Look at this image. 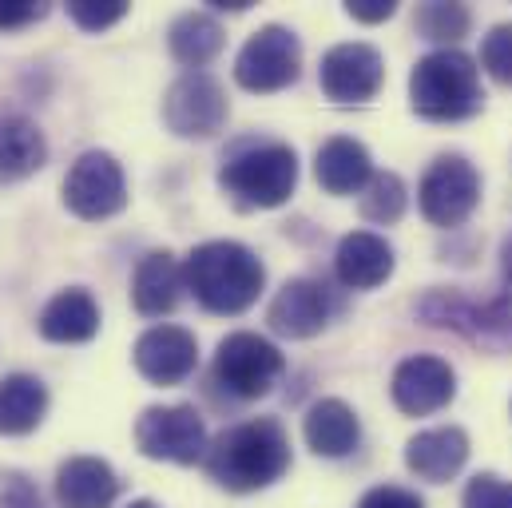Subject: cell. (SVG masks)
I'll use <instances>...</instances> for the list:
<instances>
[{"mask_svg":"<svg viewBox=\"0 0 512 508\" xmlns=\"http://www.w3.org/2000/svg\"><path fill=\"white\" fill-rule=\"evenodd\" d=\"M290 469V437L274 417L243 421L215 437L207 449V473L231 493H258Z\"/></svg>","mask_w":512,"mask_h":508,"instance_id":"6da1fadb","label":"cell"},{"mask_svg":"<svg viewBox=\"0 0 512 508\" xmlns=\"http://www.w3.org/2000/svg\"><path fill=\"white\" fill-rule=\"evenodd\" d=\"M183 278L199 306H207L211 314H243L258 302L266 270L251 247L215 239L191 251V258L183 262Z\"/></svg>","mask_w":512,"mask_h":508,"instance_id":"7a4b0ae2","label":"cell"},{"mask_svg":"<svg viewBox=\"0 0 512 508\" xmlns=\"http://www.w3.org/2000/svg\"><path fill=\"white\" fill-rule=\"evenodd\" d=\"M481 72L477 60L465 56L461 48H437L413 64L409 76V104L425 120H465L481 108Z\"/></svg>","mask_w":512,"mask_h":508,"instance_id":"3957f363","label":"cell"},{"mask_svg":"<svg viewBox=\"0 0 512 508\" xmlns=\"http://www.w3.org/2000/svg\"><path fill=\"white\" fill-rule=\"evenodd\" d=\"M219 183L243 207H282L298 187V155L286 143H258L227 159Z\"/></svg>","mask_w":512,"mask_h":508,"instance_id":"277c9868","label":"cell"},{"mask_svg":"<svg viewBox=\"0 0 512 508\" xmlns=\"http://www.w3.org/2000/svg\"><path fill=\"white\" fill-rule=\"evenodd\" d=\"M417 314L429 326L457 330L477 346L489 350H512V286L489 302H473L461 290H429L417 302Z\"/></svg>","mask_w":512,"mask_h":508,"instance_id":"5b68a950","label":"cell"},{"mask_svg":"<svg viewBox=\"0 0 512 508\" xmlns=\"http://www.w3.org/2000/svg\"><path fill=\"white\" fill-rule=\"evenodd\" d=\"M135 445L151 461L195 465L207 461V421L195 405H151L135 421Z\"/></svg>","mask_w":512,"mask_h":508,"instance_id":"8992f818","label":"cell"},{"mask_svg":"<svg viewBox=\"0 0 512 508\" xmlns=\"http://www.w3.org/2000/svg\"><path fill=\"white\" fill-rule=\"evenodd\" d=\"M128 203V175L112 151H84L64 179V207L88 223L120 215Z\"/></svg>","mask_w":512,"mask_h":508,"instance_id":"52a82bcc","label":"cell"},{"mask_svg":"<svg viewBox=\"0 0 512 508\" xmlns=\"http://www.w3.org/2000/svg\"><path fill=\"white\" fill-rule=\"evenodd\" d=\"M421 215L433 227H461L481 203V175L465 155H437L417 191Z\"/></svg>","mask_w":512,"mask_h":508,"instance_id":"ba28073f","label":"cell"},{"mask_svg":"<svg viewBox=\"0 0 512 508\" xmlns=\"http://www.w3.org/2000/svg\"><path fill=\"white\" fill-rule=\"evenodd\" d=\"M282 370H286V362H282L278 346L266 342V338H258V334L239 330V334H227V338L219 342V354H215V381H219L227 393L243 397V401L266 397V393L274 389V381L282 378Z\"/></svg>","mask_w":512,"mask_h":508,"instance_id":"9c48e42d","label":"cell"},{"mask_svg":"<svg viewBox=\"0 0 512 508\" xmlns=\"http://www.w3.org/2000/svg\"><path fill=\"white\" fill-rule=\"evenodd\" d=\"M298 72H302V44L282 24L258 28L235 60V80L247 92H278V88L294 84Z\"/></svg>","mask_w":512,"mask_h":508,"instance_id":"30bf717a","label":"cell"},{"mask_svg":"<svg viewBox=\"0 0 512 508\" xmlns=\"http://www.w3.org/2000/svg\"><path fill=\"white\" fill-rule=\"evenodd\" d=\"M227 92L207 72H187L171 84L163 100V120L183 139H207L227 124Z\"/></svg>","mask_w":512,"mask_h":508,"instance_id":"8fae6325","label":"cell"},{"mask_svg":"<svg viewBox=\"0 0 512 508\" xmlns=\"http://www.w3.org/2000/svg\"><path fill=\"white\" fill-rule=\"evenodd\" d=\"M385 80V60L374 44H334L322 56L318 84L334 104H366L378 96Z\"/></svg>","mask_w":512,"mask_h":508,"instance_id":"7c38bea8","label":"cell"},{"mask_svg":"<svg viewBox=\"0 0 512 508\" xmlns=\"http://www.w3.org/2000/svg\"><path fill=\"white\" fill-rule=\"evenodd\" d=\"M393 405L409 417H425V413H437L453 401L457 393V374L445 358H433V354H413L405 358L397 370H393Z\"/></svg>","mask_w":512,"mask_h":508,"instance_id":"4fadbf2b","label":"cell"},{"mask_svg":"<svg viewBox=\"0 0 512 508\" xmlns=\"http://www.w3.org/2000/svg\"><path fill=\"white\" fill-rule=\"evenodd\" d=\"M135 370L155 385H175L191 378L199 366V342L183 326H151L135 342Z\"/></svg>","mask_w":512,"mask_h":508,"instance_id":"5bb4252c","label":"cell"},{"mask_svg":"<svg viewBox=\"0 0 512 508\" xmlns=\"http://www.w3.org/2000/svg\"><path fill=\"white\" fill-rule=\"evenodd\" d=\"M334 314V294L318 278H290L270 302V326L282 338H314Z\"/></svg>","mask_w":512,"mask_h":508,"instance_id":"9a60e30c","label":"cell"},{"mask_svg":"<svg viewBox=\"0 0 512 508\" xmlns=\"http://www.w3.org/2000/svg\"><path fill=\"white\" fill-rule=\"evenodd\" d=\"M469 461V433L457 429V425H437V429H425L417 433L409 445H405V465L409 473H417L421 481L429 485H445L453 481Z\"/></svg>","mask_w":512,"mask_h":508,"instance_id":"2e32d148","label":"cell"},{"mask_svg":"<svg viewBox=\"0 0 512 508\" xmlns=\"http://www.w3.org/2000/svg\"><path fill=\"white\" fill-rule=\"evenodd\" d=\"M302 433H306V445L318 453V457H350L362 441V421L358 413L342 401V397H322L306 409V421H302Z\"/></svg>","mask_w":512,"mask_h":508,"instance_id":"e0dca14e","label":"cell"},{"mask_svg":"<svg viewBox=\"0 0 512 508\" xmlns=\"http://www.w3.org/2000/svg\"><path fill=\"white\" fill-rule=\"evenodd\" d=\"M56 497L64 508H112L120 497V477L100 457H68L56 469Z\"/></svg>","mask_w":512,"mask_h":508,"instance_id":"ac0fdd59","label":"cell"},{"mask_svg":"<svg viewBox=\"0 0 512 508\" xmlns=\"http://www.w3.org/2000/svg\"><path fill=\"white\" fill-rule=\"evenodd\" d=\"M187 278H183V266L179 258L167 251L147 254L139 266H135V278H131V302L143 318H163L179 306V294H183Z\"/></svg>","mask_w":512,"mask_h":508,"instance_id":"d6986e66","label":"cell"},{"mask_svg":"<svg viewBox=\"0 0 512 508\" xmlns=\"http://www.w3.org/2000/svg\"><path fill=\"white\" fill-rule=\"evenodd\" d=\"M314 175L330 195H358L374 179V159H370L366 143H358L350 135H334L318 147Z\"/></svg>","mask_w":512,"mask_h":508,"instance_id":"ffe728a7","label":"cell"},{"mask_svg":"<svg viewBox=\"0 0 512 508\" xmlns=\"http://www.w3.org/2000/svg\"><path fill=\"white\" fill-rule=\"evenodd\" d=\"M334 270L346 290H374L393 274V247L374 231H354L338 243Z\"/></svg>","mask_w":512,"mask_h":508,"instance_id":"44dd1931","label":"cell"},{"mask_svg":"<svg viewBox=\"0 0 512 508\" xmlns=\"http://www.w3.org/2000/svg\"><path fill=\"white\" fill-rule=\"evenodd\" d=\"M100 330V306L84 286L60 290L44 310H40V334L48 342L72 346V342H88Z\"/></svg>","mask_w":512,"mask_h":508,"instance_id":"7402d4cb","label":"cell"},{"mask_svg":"<svg viewBox=\"0 0 512 508\" xmlns=\"http://www.w3.org/2000/svg\"><path fill=\"white\" fill-rule=\"evenodd\" d=\"M48 159L44 131L20 112H0V183H20L36 175Z\"/></svg>","mask_w":512,"mask_h":508,"instance_id":"603a6c76","label":"cell"},{"mask_svg":"<svg viewBox=\"0 0 512 508\" xmlns=\"http://www.w3.org/2000/svg\"><path fill=\"white\" fill-rule=\"evenodd\" d=\"M48 413V389L32 374H8L0 381V433L24 437L32 433Z\"/></svg>","mask_w":512,"mask_h":508,"instance_id":"cb8c5ba5","label":"cell"},{"mask_svg":"<svg viewBox=\"0 0 512 508\" xmlns=\"http://www.w3.org/2000/svg\"><path fill=\"white\" fill-rule=\"evenodd\" d=\"M167 44H171V56H175L179 64H187V68L199 72L207 60H215V56L223 52V28H219V20L207 16V12H183V16L171 24Z\"/></svg>","mask_w":512,"mask_h":508,"instance_id":"d4e9b609","label":"cell"},{"mask_svg":"<svg viewBox=\"0 0 512 508\" xmlns=\"http://www.w3.org/2000/svg\"><path fill=\"white\" fill-rule=\"evenodd\" d=\"M405 203H409V191H405L401 175H393V171H374V179H370L366 191H362V219L389 227V223H397V219L405 215Z\"/></svg>","mask_w":512,"mask_h":508,"instance_id":"484cf974","label":"cell"},{"mask_svg":"<svg viewBox=\"0 0 512 508\" xmlns=\"http://www.w3.org/2000/svg\"><path fill=\"white\" fill-rule=\"evenodd\" d=\"M469 24H473V16H469L465 4H441V0H433V4H421L417 8V32L425 40H433V44H457L469 32Z\"/></svg>","mask_w":512,"mask_h":508,"instance_id":"4316f807","label":"cell"},{"mask_svg":"<svg viewBox=\"0 0 512 508\" xmlns=\"http://www.w3.org/2000/svg\"><path fill=\"white\" fill-rule=\"evenodd\" d=\"M68 16L84 32H104V28H112L116 20L128 16V4L124 0H68Z\"/></svg>","mask_w":512,"mask_h":508,"instance_id":"83f0119b","label":"cell"},{"mask_svg":"<svg viewBox=\"0 0 512 508\" xmlns=\"http://www.w3.org/2000/svg\"><path fill=\"white\" fill-rule=\"evenodd\" d=\"M481 64L497 84H512V24H497L481 44Z\"/></svg>","mask_w":512,"mask_h":508,"instance_id":"f1b7e54d","label":"cell"},{"mask_svg":"<svg viewBox=\"0 0 512 508\" xmlns=\"http://www.w3.org/2000/svg\"><path fill=\"white\" fill-rule=\"evenodd\" d=\"M465 508H512V481L497 477V473H477L465 485Z\"/></svg>","mask_w":512,"mask_h":508,"instance_id":"f546056e","label":"cell"},{"mask_svg":"<svg viewBox=\"0 0 512 508\" xmlns=\"http://www.w3.org/2000/svg\"><path fill=\"white\" fill-rule=\"evenodd\" d=\"M358 508H425V501L417 497V493H409V489H397V485H378V489H370Z\"/></svg>","mask_w":512,"mask_h":508,"instance_id":"4dcf8cb0","label":"cell"},{"mask_svg":"<svg viewBox=\"0 0 512 508\" xmlns=\"http://www.w3.org/2000/svg\"><path fill=\"white\" fill-rule=\"evenodd\" d=\"M0 508H44V501L24 477H8L0 489Z\"/></svg>","mask_w":512,"mask_h":508,"instance_id":"1f68e13d","label":"cell"},{"mask_svg":"<svg viewBox=\"0 0 512 508\" xmlns=\"http://www.w3.org/2000/svg\"><path fill=\"white\" fill-rule=\"evenodd\" d=\"M346 12H350L354 20L378 24V20H389V16L397 12V4H393V0H350V4H346Z\"/></svg>","mask_w":512,"mask_h":508,"instance_id":"d6a6232c","label":"cell"},{"mask_svg":"<svg viewBox=\"0 0 512 508\" xmlns=\"http://www.w3.org/2000/svg\"><path fill=\"white\" fill-rule=\"evenodd\" d=\"M44 12H48L44 4H0V28H24Z\"/></svg>","mask_w":512,"mask_h":508,"instance_id":"836d02e7","label":"cell"},{"mask_svg":"<svg viewBox=\"0 0 512 508\" xmlns=\"http://www.w3.org/2000/svg\"><path fill=\"white\" fill-rule=\"evenodd\" d=\"M501 266H505V278H509V286H512V235L505 239V251H501Z\"/></svg>","mask_w":512,"mask_h":508,"instance_id":"e575fe53","label":"cell"},{"mask_svg":"<svg viewBox=\"0 0 512 508\" xmlns=\"http://www.w3.org/2000/svg\"><path fill=\"white\" fill-rule=\"evenodd\" d=\"M128 508H159V505H151V501H131Z\"/></svg>","mask_w":512,"mask_h":508,"instance_id":"d590c367","label":"cell"}]
</instances>
